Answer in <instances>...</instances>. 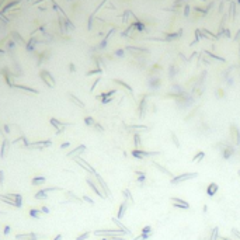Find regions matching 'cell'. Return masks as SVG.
I'll list each match as a JSON object with an SVG mask.
<instances>
[{"label": "cell", "mask_w": 240, "mask_h": 240, "mask_svg": "<svg viewBox=\"0 0 240 240\" xmlns=\"http://www.w3.org/2000/svg\"><path fill=\"white\" fill-rule=\"evenodd\" d=\"M84 122H86V125H89V127H94V124H96L91 117H86V118H84Z\"/></svg>", "instance_id": "obj_30"}, {"label": "cell", "mask_w": 240, "mask_h": 240, "mask_svg": "<svg viewBox=\"0 0 240 240\" xmlns=\"http://www.w3.org/2000/svg\"><path fill=\"white\" fill-rule=\"evenodd\" d=\"M84 150H86V146H84V145H80V146H79V148L73 149V150H72V152H70V153H67V156H69V157H74V156H76V155H79V153H82V152H84Z\"/></svg>", "instance_id": "obj_19"}, {"label": "cell", "mask_w": 240, "mask_h": 240, "mask_svg": "<svg viewBox=\"0 0 240 240\" xmlns=\"http://www.w3.org/2000/svg\"><path fill=\"white\" fill-rule=\"evenodd\" d=\"M149 236H150V234H143V233H142L140 236H138V237H135L133 240H145V239H148Z\"/></svg>", "instance_id": "obj_40"}, {"label": "cell", "mask_w": 240, "mask_h": 240, "mask_svg": "<svg viewBox=\"0 0 240 240\" xmlns=\"http://www.w3.org/2000/svg\"><path fill=\"white\" fill-rule=\"evenodd\" d=\"M115 83H118V84H122V87H125V89H127V90H128V91H132V89H131L129 86H128V84L127 83H122V82H121V80H115Z\"/></svg>", "instance_id": "obj_36"}, {"label": "cell", "mask_w": 240, "mask_h": 240, "mask_svg": "<svg viewBox=\"0 0 240 240\" xmlns=\"http://www.w3.org/2000/svg\"><path fill=\"white\" fill-rule=\"evenodd\" d=\"M232 234H233L234 237H237V239L240 240V232L237 230V229H232Z\"/></svg>", "instance_id": "obj_39"}, {"label": "cell", "mask_w": 240, "mask_h": 240, "mask_svg": "<svg viewBox=\"0 0 240 240\" xmlns=\"http://www.w3.org/2000/svg\"><path fill=\"white\" fill-rule=\"evenodd\" d=\"M94 128L98 131V132H102V131H104V129H102V127L100 125V124H94Z\"/></svg>", "instance_id": "obj_42"}, {"label": "cell", "mask_w": 240, "mask_h": 240, "mask_svg": "<svg viewBox=\"0 0 240 240\" xmlns=\"http://www.w3.org/2000/svg\"><path fill=\"white\" fill-rule=\"evenodd\" d=\"M122 194H124V197H125L127 199H129L131 204H133V198H132V194H131L129 190H124V191H122Z\"/></svg>", "instance_id": "obj_27"}, {"label": "cell", "mask_w": 240, "mask_h": 240, "mask_svg": "<svg viewBox=\"0 0 240 240\" xmlns=\"http://www.w3.org/2000/svg\"><path fill=\"white\" fill-rule=\"evenodd\" d=\"M69 97H70V100H72V101H73L74 104H77V105H79L80 108H84V102H82L80 100H79V98H76V97L73 96V94H70Z\"/></svg>", "instance_id": "obj_25"}, {"label": "cell", "mask_w": 240, "mask_h": 240, "mask_svg": "<svg viewBox=\"0 0 240 240\" xmlns=\"http://www.w3.org/2000/svg\"><path fill=\"white\" fill-rule=\"evenodd\" d=\"M35 199H48V193H45L44 190L38 191L35 194Z\"/></svg>", "instance_id": "obj_21"}, {"label": "cell", "mask_w": 240, "mask_h": 240, "mask_svg": "<svg viewBox=\"0 0 240 240\" xmlns=\"http://www.w3.org/2000/svg\"><path fill=\"white\" fill-rule=\"evenodd\" d=\"M171 139H173V142H174V145L177 146V148H180V143H178V139H177V136H175L174 133H171Z\"/></svg>", "instance_id": "obj_37"}, {"label": "cell", "mask_w": 240, "mask_h": 240, "mask_svg": "<svg viewBox=\"0 0 240 240\" xmlns=\"http://www.w3.org/2000/svg\"><path fill=\"white\" fill-rule=\"evenodd\" d=\"M74 160H76V163L79 164L80 167H83L86 171H89V173H91V174H96V171H94V168H93L86 160H83V159H77V157H74Z\"/></svg>", "instance_id": "obj_7"}, {"label": "cell", "mask_w": 240, "mask_h": 240, "mask_svg": "<svg viewBox=\"0 0 240 240\" xmlns=\"http://www.w3.org/2000/svg\"><path fill=\"white\" fill-rule=\"evenodd\" d=\"M129 128H132V129H148V127L146 125H131Z\"/></svg>", "instance_id": "obj_35"}, {"label": "cell", "mask_w": 240, "mask_h": 240, "mask_svg": "<svg viewBox=\"0 0 240 240\" xmlns=\"http://www.w3.org/2000/svg\"><path fill=\"white\" fill-rule=\"evenodd\" d=\"M204 156H205V153H204V152H198V153L194 156L193 162H194V163H198V162H201V160L204 159Z\"/></svg>", "instance_id": "obj_26"}, {"label": "cell", "mask_w": 240, "mask_h": 240, "mask_svg": "<svg viewBox=\"0 0 240 240\" xmlns=\"http://www.w3.org/2000/svg\"><path fill=\"white\" fill-rule=\"evenodd\" d=\"M197 175H198L197 173H184V174H180V175H174L170 183L177 185V184H180V183H183V181H187V180H193Z\"/></svg>", "instance_id": "obj_2"}, {"label": "cell", "mask_w": 240, "mask_h": 240, "mask_svg": "<svg viewBox=\"0 0 240 240\" xmlns=\"http://www.w3.org/2000/svg\"><path fill=\"white\" fill-rule=\"evenodd\" d=\"M171 204H173L174 206H177V208H181V209H188V208H190V204L188 202H185V201L180 199V198H175V197L171 198Z\"/></svg>", "instance_id": "obj_8"}, {"label": "cell", "mask_w": 240, "mask_h": 240, "mask_svg": "<svg viewBox=\"0 0 240 240\" xmlns=\"http://www.w3.org/2000/svg\"><path fill=\"white\" fill-rule=\"evenodd\" d=\"M66 198H67V201H72V202H76V204H82L83 202V199L82 198H79V197H76L73 193H70V191H66Z\"/></svg>", "instance_id": "obj_14"}, {"label": "cell", "mask_w": 240, "mask_h": 240, "mask_svg": "<svg viewBox=\"0 0 240 240\" xmlns=\"http://www.w3.org/2000/svg\"><path fill=\"white\" fill-rule=\"evenodd\" d=\"M157 155H160V152H145V150H142V149H135L133 152H132V156L133 157H138V159H145V157H152V156H157Z\"/></svg>", "instance_id": "obj_4"}, {"label": "cell", "mask_w": 240, "mask_h": 240, "mask_svg": "<svg viewBox=\"0 0 240 240\" xmlns=\"http://www.w3.org/2000/svg\"><path fill=\"white\" fill-rule=\"evenodd\" d=\"M98 82H100V79H97V80L94 82V84H93V87H91V90H94V89H96V86L98 84Z\"/></svg>", "instance_id": "obj_46"}, {"label": "cell", "mask_w": 240, "mask_h": 240, "mask_svg": "<svg viewBox=\"0 0 240 240\" xmlns=\"http://www.w3.org/2000/svg\"><path fill=\"white\" fill-rule=\"evenodd\" d=\"M102 240H108V239H107V237H104V239H102Z\"/></svg>", "instance_id": "obj_50"}, {"label": "cell", "mask_w": 240, "mask_h": 240, "mask_svg": "<svg viewBox=\"0 0 240 240\" xmlns=\"http://www.w3.org/2000/svg\"><path fill=\"white\" fill-rule=\"evenodd\" d=\"M229 133H230L232 142H233L234 145H240V131L237 129V127H236V125H230V131H229Z\"/></svg>", "instance_id": "obj_5"}, {"label": "cell", "mask_w": 240, "mask_h": 240, "mask_svg": "<svg viewBox=\"0 0 240 240\" xmlns=\"http://www.w3.org/2000/svg\"><path fill=\"white\" fill-rule=\"evenodd\" d=\"M38 237H39V236H38V234H37V236H35V237H32V239H30V240H38Z\"/></svg>", "instance_id": "obj_48"}, {"label": "cell", "mask_w": 240, "mask_h": 240, "mask_svg": "<svg viewBox=\"0 0 240 240\" xmlns=\"http://www.w3.org/2000/svg\"><path fill=\"white\" fill-rule=\"evenodd\" d=\"M145 101H146V98L142 97L140 98V105H139V114H140V117H143V112H145Z\"/></svg>", "instance_id": "obj_23"}, {"label": "cell", "mask_w": 240, "mask_h": 240, "mask_svg": "<svg viewBox=\"0 0 240 240\" xmlns=\"http://www.w3.org/2000/svg\"><path fill=\"white\" fill-rule=\"evenodd\" d=\"M51 124L56 127V129H58V133H62L63 132V128H65V125H69V124H65V122H61V121L55 120V118H52L51 120Z\"/></svg>", "instance_id": "obj_11"}, {"label": "cell", "mask_w": 240, "mask_h": 240, "mask_svg": "<svg viewBox=\"0 0 240 240\" xmlns=\"http://www.w3.org/2000/svg\"><path fill=\"white\" fill-rule=\"evenodd\" d=\"M45 183V177L41 175V177H34L32 178V185H42Z\"/></svg>", "instance_id": "obj_20"}, {"label": "cell", "mask_w": 240, "mask_h": 240, "mask_svg": "<svg viewBox=\"0 0 240 240\" xmlns=\"http://www.w3.org/2000/svg\"><path fill=\"white\" fill-rule=\"evenodd\" d=\"M41 209H31L30 211V216L31 218H35V219H39L41 218Z\"/></svg>", "instance_id": "obj_22"}, {"label": "cell", "mask_w": 240, "mask_h": 240, "mask_svg": "<svg viewBox=\"0 0 240 240\" xmlns=\"http://www.w3.org/2000/svg\"><path fill=\"white\" fill-rule=\"evenodd\" d=\"M82 199H83L84 202H89V204H91V205H93V204H94V201H93V199H91V198H90V197H87V195H84V197H83V198H82Z\"/></svg>", "instance_id": "obj_38"}, {"label": "cell", "mask_w": 240, "mask_h": 240, "mask_svg": "<svg viewBox=\"0 0 240 240\" xmlns=\"http://www.w3.org/2000/svg\"><path fill=\"white\" fill-rule=\"evenodd\" d=\"M41 77H42V80H45V83L48 84V87H54L55 80L52 79V76L48 73V72H42V73H41Z\"/></svg>", "instance_id": "obj_9"}, {"label": "cell", "mask_w": 240, "mask_h": 240, "mask_svg": "<svg viewBox=\"0 0 240 240\" xmlns=\"http://www.w3.org/2000/svg\"><path fill=\"white\" fill-rule=\"evenodd\" d=\"M239 175H240V170H239Z\"/></svg>", "instance_id": "obj_51"}, {"label": "cell", "mask_w": 240, "mask_h": 240, "mask_svg": "<svg viewBox=\"0 0 240 240\" xmlns=\"http://www.w3.org/2000/svg\"><path fill=\"white\" fill-rule=\"evenodd\" d=\"M218 237H219V228H213L209 240H218Z\"/></svg>", "instance_id": "obj_24"}, {"label": "cell", "mask_w": 240, "mask_h": 240, "mask_svg": "<svg viewBox=\"0 0 240 240\" xmlns=\"http://www.w3.org/2000/svg\"><path fill=\"white\" fill-rule=\"evenodd\" d=\"M87 184L90 185V188H91L93 191H94V193H96V194L98 195V197H100V198H105V197H104V194H102L101 193V190H100V188H98V187H97V184H94V183H93L91 180H90V178H87Z\"/></svg>", "instance_id": "obj_12"}, {"label": "cell", "mask_w": 240, "mask_h": 240, "mask_svg": "<svg viewBox=\"0 0 240 240\" xmlns=\"http://www.w3.org/2000/svg\"><path fill=\"white\" fill-rule=\"evenodd\" d=\"M221 240H230V239H228V237H221Z\"/></svg>", "instance_id": "obj_49"}, {"label": "cell", "mask_w": 240, "mask_h": 240, "mask_svg": "<svg viewBox=\"0 0 240 240\" xmlns=\"http://www.w3.org/2000/svg\"><path fill=\"white\" fill-rule=\"evenodd\" d=\"M89 236H90V232H84V233H82L80 236H77V237H76V240H86L87 237H89Z\"/></svg>", "instance_id": "obj_31"}, {"label": "cell", "mask_w": 240, "mask_h": 240, "mask_svg": "<svg viewBox=\"0 0 240 240\" xmlns=\"http://www.w3.org/2000/svg\"><path fill=\"white\" fill-rule=\"evenodd\" d=\"M3 181H4V171L0 170V185H3Z\"/></svg>", "instance_id": "obj_41"}, {"label": "cell", "mask_w": 240, "mask_h": 240, "mask_svg": "<svg viewBox=\"0 0 240 240\" xmlns=\"http://www.w3.org/2000/svg\"><path fill=\"white\" fill-rule=\"evenodd\" d=\"M219 149H222V153H223V157H225V159L230 157L232 153H233V149H232L230 146H228V145H223V143L219 145Z\"/></svg>", "instance_id": "obj_10"}, {"label": "cell", "mask_w": 240, "mask_h": 240, "mask_svg": "<svg viewBox=\"0 0 240 240\" xmlns=\"http://www.w3.org/2000/svg\"><path fill=\"white\" fill-rule=\"evenodd\" d=\"M37 236V233H32V232H30V233H20L16 236V239L17 240H30L32 239V237H35Z\"/></svg>", "instance_id": "obj_15"}, {"label": "cell", "mask_w": 240, "mask_h": 240, "mask_svg": "<svg viewBox=\"0 0 240 240\" xmlns=\"http://www.w3.org/2000/svg\"><path fill=\"white\" fill-rule=\"evenodd\" d=\"M216 193H218V184L211 183V184L208 185V188H206V194L209 195V197H213Z\"/></svg>", "instance_id": "obj_18"}, {"label": "cell", "mask_w": 240, "mask_h": 240, "mask_svg": "<svg viewBox=\"0 0 240 240\" xmlns=\"http://www.w3.org/2000/svg\"><path fill=\"white\" fill-rule=\"evenodd\" d=\"M127 208H128V202L124 201V202L120 205V209H118V213H117V218H118V219L124 218V215H125V212H127Z\"/></svg>", "instance_id": "obj_16"}, {"label": "cell", "mask_w": 240, "mask_h": 240, "mask_svg": "<svg viewBox=\"0 0 240 240\" xmlns=\"http://www.w3.org/2000/svg\"><path fill=\"white\" fill-rule=\"evenodd\" d=\"M94 175H96V180H97V183H98V185H100L101 193L104 194V197H105V198H111V191H110V188H108V185H107V183L102 180V177L100 174L96 173Z\"/></svg>", "instance_id": "obj_3"}, {"label": "cell", "mask_w": 240, "mask_h": 240, "mask_svg": "<svg viewBox=\"0 0 240 240\" xmlns=\"http://www.w3.org/2000/svg\"><path fill=\"white\" fill-rule=\"evenodd\" d=\"M94 236L107 237V239H110V237H124L125 232L120 230V229H114V230H111V229H107V230H96L94 232Z\"/></svg>", "instance_id": "obj_1"}, {"label": "cell", "mask_w": 240, "mask_h": 240, "mask_svg": "<svg viewBox=\"0 0 240 240\" xmlns=\"http://www.w3.org/2000/svg\"><path fill=\"white\" fill-rule=\"evenodd\" d=\"M153 164H155V167H157L160 171H163V173H166V174H170V173H168V170H167V168H164L163 166H160L159 163H153Z\"/></svg>", "instance_id": "obj_34"}, {"label": "cell", "mask_w": 240, "mask_h": 240, "mask_svg": "<svg viewBox=\"0 0 240 240\" xmlns=\"http://www.w3.org/2000/svg\"><path fill=\"white\" fill-rule=\"evenodd\" d=\"M19 89H21V90H25V91H30V93H34V94H38V90H35V89H31V87H27V86H17Z\"/></svg>", "instance_id": "obj_29"}, {"label": "cell", "mask_w": 240, "mask_h": 240, "mask_svg": "<svg viewBox=\"0 0 240 240\" xmlns=\"http://www.w3.org/2000/svg\"><path fill=\"white\" fill-rule=\"evenodd\" d=\"M41 212L49 213V208H48V206H42V208H41Z\"/></svg>", "instance_id": "obj_43"}, {"label": "cell", "mask_w": 240, "mask_h": 240, "mask_svg": "<svg viewBox=\"0 0 240 240\" xmlns=\"http://www.w3.org/2000/svg\"><path fill=\"white\" fill-rule=\"evenodd\" d=\"M133 139H135V146H136V149H140V136L136 133V135L133 136Z\"/></svg>", "instance_id": "obj_33"}, {"label": "cell", "mask_w": 240, "mask_h": 240, "mask_svg": "<svg viewBox=\"0 0 240 240\" xmlns=\"http://www.w3.org/2000/svg\"><path fill=\"white\" fill-rule=\"evenodd\" d=\"M52 145V140H38L35 143H30L28 145V148H34V149H38V150H42V149L48 148V146H51Z\"/></svg>", "instance_id": "obj_6"}, {"label": "cell", "mask_w": 240, "mask_h": 240, "mask_svg": "<svg viewBox=\"0 0 240 240\" xmlns=\"http://www.w3.org/2000/svg\"><path fill=\"white\" fill-rule=\"evenodd\" d=\"M7 197H9V198H11L14 202L17 204V208H20V206L23 205V197H21L20 194H9Z\"/></svg>", "instance_id": "obj_17"}, {"label": "cell", "mask_w": 240, "mask_h": 240, "mask_svg": "<svg viewBox=\"0 0 240 240\" xmlns=\"http://www.w3.org/2000/svg\"><path fill=\"white\" fill-rule=\"evenodd\" d=\"M10 232H11V228H10V226H6V228H4V234L7 236V234H9Z\"/></svg>", "instance_id": "obj_44"}, {"label": "cell", "mask_w": 240, "mask_h": 240, "mask_svg": "<svg viewBox=\"0 0 240 240\" xmlns=\"http://www.w3.org/2000/svg\"><path fill=\"white\" fill-rule=\"evenodd\" d=\"M69 146H70V143H69V142H66V143H62V146H61V148L66 149V148H69Z\"/></svg>", "instance_id": "obj_45"}, {"label": "cell", "mask_w": 240, "mask_h": 240, "mask_svg": "<svg viewBox=\"0 0 240 240\" xmlns=\"http://www.w3.org/2000/svg\"><path fill=\"white\" fill-rule=\"evenodd\" d=\"M45 193H51V191H62L61 187H49V188H44Z\"/></svg>", "instance_id": "obj_32"}, {"label": "cell", "mask_w": 240, "mask_h": 240, "mask_svg": "<svg viewBox=\"0 0 240 240\" xmlns=\"http://www.w3.org/2000/svg\"><path fill=\"white\" fill-rule=\"evenodd\" d=\"M62 237H63L62 234H56V236H55V239H54V240H62Z\"/></svg>", "instance_id": "obj_47"}, {"label": "cell", "mask_w": 240, "mask_h": 240, "mask_svg": "<svg viewBox=\"0 0 240 240\" xmlns=\"http://www.w3.org/2000/svg\"><path fill=\"white\" fill-rule=\"evenodd\" d=\"M9 140H4V142H3V146H1V155H0V156L1 157H4L6 156V150H7V146H9Z\"/></svg>", "instance_id": "obj_28"}, {"label": "cell", "mask_w": 240, "mask_h": 240, "mask_svg": "<svg viewBox=\"0 0 240 240\" xmlns=\"http://www.w3.org/2000/svg\"><path fill=\"white\" fill-rule=\"evenodd\" d=\"M112 222L117 225V228H118L120 230L125 232V234H131V230L128 229V228H127V226H125V225H122V223H121V221L118 219V218H112Z\"/></svg>", "instance_id": "obj_13"}]
</instances>
